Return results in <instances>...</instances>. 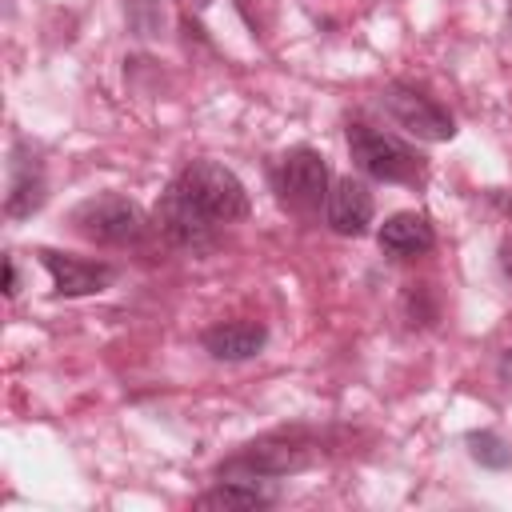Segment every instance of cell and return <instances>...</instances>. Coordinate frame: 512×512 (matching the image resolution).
Returning a JSON list of instances; mask_svg holds the SVG:
<instances>
[{"label":"cell","mask_w":512,"mask_h":512,"mask_svg":"<svg viewBox=\"0 0 512 512\" xmlns=\"http://www.w3.org/2000/svg\"><path fill=\"white\" fill-rule=\"evenodd\" d=\"M328 160L316 148H288L276 164V188L296 208H316L328 196Z\"/></svg>","instance_id":"8992f818"},{"label":"cell","mask_w":512,"mask_h":512,"mask_svg":"<svg viewBox=\"0 0 512 512\" xmlns=\"http://www.w3.org/2000/svg\"><path fill=\"white\" fill-rule=\"evenodd\" d=\"M508 24H512V0H508Z\"/></svg>","instance_id":"e0dca14e"},{"label":"cell","mask_w":512,"mask_h":512,"mask_svg":"<svg viewBox=\"0 0 512 512\" xmlns=\"http://www.w3.org/2000/svg\"><path fill=\"white\" fill-rule=\"evenodd\" d=\"M276 500V492L260 488L256 480H220L216 488L196 496V508H224V512H252V508H268Z\"/></svg>","instance_id":"7c38bea8"},{"label":"cell","mask_w":512,"mask_h":512,"mask_svg":"<svg viewBox=\"0 0 512 512\" xmlns=\"http://www.w3.org/2000/svg\"><path fill=\"white\" fill-rule=\"evenodd\" d=\"M492 200H496V204H500L504 212H512V200H508V196H492Z\"/></svg>","instance_id":"2e32d148"},{"label":"cell","mask_w":512,"mask_h":512,"mask_svg":"<svg viewBox=\"0 0 512 512\" xmlns=\"http://www.w3.org/2000/svg\"><path fill=\"white\" fill-rule=\"evenodd\" d=\"M380 104L388 108V116H392L400 128H408V132L420 136V140H452V132H456V120H452L432 96H424V92L412 88V84H388V88L380 92Z\"/></svg>","instance_id":"5b68a950"},{"label":"cell","mask_w":512,"mask_h":512,"mask_svg":"<svg viewBox=\"0 0 512 512\" xmlns=\"http://www.w3.org/2000/svg\"><path fill=\"white\" fill-rule=\"evenodd\" d=\"M348 152L364 176L384 184H416L424 176V156L368 124H348Z\"/></svg>","instance_id":"7a4b0ae2"},{"label":"cell","mask_w":512,"mask_h":512,"mask_svg":"<svg viewBox=\"0 0 512 512\" xmlns=\"http://www.w3.org/2000/svg\"><path fill=\"white\" fill-rule=\"evenodd\" d=\"M44 196H48V184H44V164H40V156H36L24 140H16V144H12V160H8V196H4V212H8L12 220H24V216H32V212L44 204Z\"/></svg>","instance_id":"52a82bcc"},{"label":"cell","mask_w":512,"mask_h":512,"mask_svg":"<svg viewBox=\"0 0 512 512\" xmlns=\"http://www.w3.org/2000/svg\"><path fill=\"white\" fill-rule=\"evenodd\" d=\"M324 220L336 236H364L372 224V192L352 176L332 180L324 196Z\"/></svg>","instance_id":"ba28073f"},{"label":"cell","mask_w":512,"mask_h":512,"mask_svg":"<svg viewBox=\"0 0 512 512\" xmlns=\"http://www.w3.org/2000/svg\"><path fill=\"white\" fill-rule=\"evenodd\" d=\"M40 264L48 268L52 284L60 296H92V292H104L112 284V264H100V260H80V256H68V252H56V248H40Z\"/></svg>","instance_id":"9c48e42d"},{"label":"cell","mask_w":512,"mask_h":512,"mask_svg":"<svg viewBox=\"0 0 512 512\" xmlns=\"http://www.w3.org/2000/svg\"><path fill=\"white\" fill-rule=\"evenodd\" d=\"M72 224L84 240H96V244H136L144 240L148 232V216L136 200L128 196H116V192H104V196H92L84 204H76L72 212Z\"/></svg>","instance_id":"3957f363"},{"label":"cell","mask_w":512,"mask_h":512,"mask_svg":"<svg viewBox=\"0 0 512 512\" xmlns=\"http://www.w3.org/2000/svg\"><path fill=\"white\" fill-rule=\"evenodd\" d=\"M464 444H468V452H472V460L480 468H496V472L500 468H512V448L496 432H468Z\"/></svg>","instance_id":"4fadbf2b"},{"label":"cell","mask_w":512,"mask_h":512,"mask_svg":"<svg viewBox=\"0 0 512 512\" xmlns=\"http://www.w3.org/2000/svg\"><path fill=\"white\" fill-rule=\"evenodd\" d=\"M376 240H380V248H384L388 256H396V260L424 256V252L436 244L432 224H428L420 212H396V216H388V220L380 224Z\"/></svg>","instance_id":"30bf717a"},{"label":"cell","mask_w":512,"mask_h":512,"mask_svg":"<svg viewBox=\"0 0 512 512\" xmlns=\"http://www.w3.org/2000/svg\"><path fill=\"white\" fill-rule=\"evenodd\" d=\"M268 344V328L256 320H228L204 332V352L216 360H252Z\"/></svg>","instance_id":"8fae6325"},{"label":"cell","mask_w":512,"mask_h":512,"mask_svg":"<svg viewBox=\"0 0 512 512\" xmlns=\"http://www.w3.org/2000/svg\"><path fill=\"white\" fill-rule=\"evenodd\" d=\"M128 16H132L136 36H156V28H160V4H152V0H128Z\"/></svg>","instance_id":"5bb4252c"},{"label":"cell","mask_w":512,"mask_h":512,"mask_svg":"<svg viewBox=\"0 0 512 512\" xmlns=\"http://www.w3.org/2000/svg\"><path fill=\"white\" fill-rule=\"evenodd\" d=\"M20 292V276H16V256H4V296Z\"/></svg>","instance_id":"9a60e30c"},{"label":"cell","mask_w":512,"mask_h":512,"mask_svg":"<svg viewBox=\"0 0 512 512\" xmlns=\"http://www.w3.org/2000/svg\"><path fill=\"white\" fill-rule=\"evenodd\" d=\"M248 216V188L216 160H192L176 172L156 204L160 232L180 248H204L220 224Z\"/></svg>","instance_id":"6da1fadb"},{"label":"cell","mask_w":512,"mask_h":512,"mask_svg":"<svg viewBox=\"0 0 512 512\" xmlns=\"http://www.w3.org/2000/svg\"><path fill=\"white\" fill-rule=\"evenodd\" d=\"M308 464H312L308 444L288 440V436H268V440H256V444L240 448L236 456H228L216 468V476L220 480H276V476H292Z\"/></svg>","instance_id":"277c9868"}]
</instances>
